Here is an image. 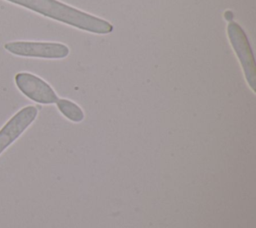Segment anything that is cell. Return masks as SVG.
Instances as JSON below:
<instances>
[{
    "label": "cell",
    "mask_w": 256,
    "mask_h": 228,
    "mask_svg": "<svg viewBox=\"0 0 256 228\" xmlns=\"http://www.w3.org/2000/svg\"><path fill=\"white\" fill-rule=\"evenodd\" d=\"M30 9L53 20L68 24L75 28L95 33L108 34L113 31V25L108 21L89 13L78 10L57 0H6Z\"/></svg>",
    "instance_id": "6da1fadb"
},
{
    "label": "cell",
    "mask_w": 256,
    "mask_h": 228,
    "mask_svg": "<svg viewBox=\"0 0 256 228\" xmlns=\"http://www.w3.org/2000/svg\"><path fill=\"white\" fill-rule=\"evenodd\" d=\"M227 35L229 42L236 53V56L242 66L245 78L251 89L255 92V83H256V67L255 59L253 52L246 36V33L242 27L231 21L227 25Z\"/></svg>",
    "instance_id": "7a4b0ae2"
},
{
    "label": "cell",
    "mask_w": 256,
    "mask_h": 228,
    "mask_svg": "<svg viewBox=\"0 0 256 228\" xmlns=\"http://www.w3.org/2000/svg\"><path fill=\"white\" fill-rule=\"evenodd\" d=\"M4 48L14 55L23 57L62 59L69 54V48L65 44L56 42H8Z\"/></svg>",
    "instance_id": "3957f363"
},
{
    "label": "cell",
    "mask_w": 256,
    "mask_h": 228,
    "mask_svg": "<svg viewBox=\"0 0 256 228\" xmlns=\"http://www.w3.org/2000/svg\"><path fill=\"white\" fill-rule=\"evenodd\" d=\"M15 83L18 89L34 102L53 104L59 99L52 87L34 74L27 72L17 73L15 75Z\"/></svg>",
    "instance_id": "277c9868"
},
{
    "label": "cell",
    "mask_w": 256,
    "mask_h": 228,
    "mask_svg": "<svg viewBox=\"0 0 256 228\" xmlns=\"http://www.w3.org/2000/svg\"><path fill=\"white\" fill-rule=\"evenodd\" d=\"M38 109L29 105L19 110L0 129V155L9 147L36 119Z\"/></svg>",
    "instance_id": "5b68a950"
},
{
    "label": "cell",
    "mask_w": 256,
    "mask_h": 228,
    "mask_svg": "<svg viewBox=\"0 0 256 228\" xmlns=\"http://www.w3.org/2000/svg\"><path fill=\"white\" fill-rule=\"evenodd\" d=\"M59 111L69 120L73 122H81L84 119L82 109L74 102L68 99H58L56 102Z\"/></svg>",
    "instance_id": "8992f818"
}]
</instances>
